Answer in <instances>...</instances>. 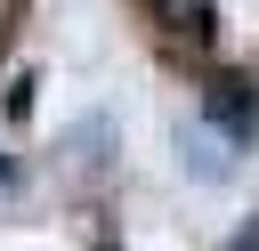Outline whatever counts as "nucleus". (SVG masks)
Listing matches in <instances>:
<instances>
[{
  "instance_id": "1",
  "label": "nucleus",
  "mask_w": 259,
  "mask_h": 251,
  "mask_svg": "<svg viewBox=\"0 0 259 251\" xmlns=\"http://www.w3.org/2000/svg\"><path fill=\"white\" fill-rule=\"evenodd\" d=\"M210 113H219L235 138H251V130H259V97H243V81H219V89H210Z\"/></svg>"
}]
</instances>
